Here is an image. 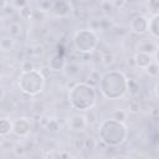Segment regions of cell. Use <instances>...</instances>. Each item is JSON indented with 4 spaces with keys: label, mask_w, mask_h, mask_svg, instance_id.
I'll list each match as a JSON object with an SVG mask.
<instances>
[{
    "label": "cell",
    "mask_w": 159,
    "mask_h": 159,
    "mask_svg": "<svg viewBox=\"0 0 159 159\" xmlns=\"http://www.w3.org/2000/svg\"><path fill=\"white\" fill-rule=\"evenodd\" d=\"M99 92L107 99L122 98L128 91V80L122 71L108 70L106 71L98 82Z\"/></svg>",
    "instance_id": "6da1fadb"
},
{
    "label": "cell",
    "mask_w": 159,
    "mask_h": 159,
    "mask_svg": "<svg viewBox=\"0 0 159 159\" xmlns=\"http://www.w3.org/2000/svg\"><path fill=\"white\" fill-rule=\"evenodd\" d=\"M97 99V92L94 87L87 82H77L71 89H68L70 106L80 112L91 111Z\"/></svg>",
    "instance_id": "7a4b0ae2"
},
{
    "label": "cell",
    "mask_w": 159,
    "mask_h": 159,
    "mask_svg": "<svg viewBox=\"0 0 159 159\" xmlns=\"http://www.w3.org/2000/svg\"><path fill=\"white\" fill-rule=\"evenodd\" d=\"M101 142L108 147H118L123 144L128 137V128L123 122H118L113 118L101 122L98 128Z\"/></svg>",
    "instance_id": "3957f363"
},
{
    "label": "cell",
    "mask_w": 159,
    "mask_h": 159,
    "mask_svg": "<svg viewBox=\"0 0 159 159\" xmlns=\"http://www.w3.org/2000/svg\"><path fill=\"white\" fill-rule=\"evenodd\" d=\"M45 77L40 70H32L29 72H21L17 77V87L27 96H37L45 87Z\"/></svg>",
    "instance_id": "277c9868"
},
{
    "label": "cell",
    "mask_w": 159,
    "mask_h": 159,
    "mask_svg": "<svg viewBox=\"0 0 159 159\" xmlns=\"http://www.w3.org/2000/svg\"><path fill=\"white\" fill-rule=\"evenodd\" d=\"M73 48L80 53H89L98 45V36L93 29H81L73 35Z\"/></svg>",
    "instance_id": "5b68a950"
},
{
    "label": "cell",
    "mask_w": 159,
    "mask_h": 159,
    "mask_svg": "<svg viewBox=\"0 0 159 159\" xmlns=\"http://www.w3.org/2000/svg\"><path fill=\"white\" fill-rule=\"evenodd\" d=\"M130 30L137 35H144L149 31V19L145 15H137L129 22Z\"/></svg>",
    "instance_id": "8992f818"
},
{
    "label": "cell",
    "mask_w": 159,
    "mask_h": 159,
    "mask_svg": "<svg viewBox=\"0 0 159 159\" xmlns=\"http://www.w3.org/2000/svg\"><path fill=\"white\" fill-rule=\"evenodd\" d=\"M87 125H88V122H87L86 116H83V114L73 113L67 118V127H68V129H71L73 132H83V130H86Z\"/></svg>",
    "instance_id": "52a82bcc"
},
{
    "label": "cell",
    "mask_w": 159,
    "mask_h": 159,
    "mask_svg": "<svg viewBox=\"0 0 159 159\" xmlns=\"http://www.w3.org/2000/svg\"><path fill=\"white\" fill-rule=\"evenodd\" d=\"M71 11H72L71 2L65 0H57V1H53L50 14H52L56 17H65V16H68Z\"/></svg>",
    "instance_id": "ba28073f"
},
{
    "label": "cell",
    "mask_w": 159,
    "mask_h": 159,
    "mask_svg": "<svg viewBox=\"0 0 159 159\" xmlns=\"http://www.w3.org/2000/svg\"><path fill=\"white\" fill-rule=\"evenodd\" d=\"M31 130V123L27 118L21 117L14 120L12 125V133L17 137H26Z\"/></svg>",
    "instance_id": "9c48e42d"
},
{
    "label": "cell",
    "mask_w": 159,
    "mask_h": 159,
    "mask_svg": "<svg viewBox=\"0 0 159 159\" xmlns=\"http://www.w3.org/2000/svg\"><path fill=\"white\" fill-rule=\"evenodd\" d=\"M67 62L63 57L62 53H58V52H55L52 53L48 60H47V66L50 67L51 71H55V72H58V71H63L65 67H66Z\"/></svg>",
    "instance_id": "30bf717a"
},
{
    "label": "cell",
    "mask_w": 159,
    "mask_h": 159,
    "mask_svg": "<svg viewBox=\"0 0 159 159\" xmlns=\"http://www.w3.org/2000/svg\"><path fill=\"white\" fill-rule=\"evenodd\" d=\"M134 62L137 65V67L142 68V70H147L154 61L152 55L149 53H144V52H135L134 53Z\"/></svg>",
    "instance_id": "8fae6325"
},
{
    "label": "cell",
    "mask_w": 159,
    "mask_h": 159,
    "mask_svg": "<svg viewBox=\"0 0 159 159\" xmlns=\"http://www.w3.org/2000/svg\"><path fill=\"white\" fill-rule=\"evenodd\" d=\"M137 52H144V53H149V55H154L157 48H158V43L152 41V40H142L137 43Z\"/></svg>",
    "instance_id": "7c38bea8"
},
{
    "label": "cell",
    "mask_w": 159,
    "mask_h": 159,
    "mask_svg": "<svg viewBox=\"0 0 159 159\" xmlns=\"http://www.w3.org/2000/svg\"><path fill=\"white\" fill-rule=\"evenodd\" d=\"M41 122V125L50 133H57L60 130V124L56 119H52V118H47V117H42L40 119Z\"/></svg>",
    "instance_id": "4fadbf2b"
},
{
    "label": "cell",
    "mask_w": 159,
    "mask_h": 159,
    "mask_svg": "<svg viewBox=\"0 0 159 159\" xmlns=\"http://www.w3.org/2000/svg\"><path fill=\"white\" fill-rule=\"evenodd\" d=\"M149 32L153 37L159 40V12L153 14L149 19Z\"/></svg>",
    "instance_id": "5bb4252c"
},
{
    "label": "cell",
    "mask_w": 159,
    "mask_h": 159,
    "mask_svg": "<svg viewBox=\"0 0 159 159\" xmlns=\"http://www.w3.org/2000/svg\"><path fill=\"white\" fill-rule=\"evenodd\" d=\"M15 47V39L9 36V35H4L0 39V50L1 52H10L12 48Z\"/></svg>",
    "instance_id": "9a60e30c"
},
{
    "label": "cell",
    "mask_w": 159,
    "mask_h": 159,
    "mask_svg": "<svg viewBox=\"0 0 159 159\" xmlns=\"http://www.w3.org/2000/svg\"><path fill=\"white\" fill-rule=\"evenodd\" d=\"M12 125L14 122H11L9 118H1L0 119V135L1 138H5L10 133H12Z\"/></svg>",
    "instance_id": "2e32d148"
},
{
    "label": "cell",
    "mask_w": 159,
    "mask_h": 159,
    "mask_svg": "<svg viewBox=\"0 0 159 159\" xmlns=\"http://www.w3.org/2000/svg\"><path fill=\"white\" fill-rule=\"evenodd\" d=\"M22 31H24V27H22V25L20 22L14 21V22H10L7 25V35L14 37V39L20 37L22 35Z\"/></svg>",
    "instance_id": "e0dca14e"
},
{
    "label": "cell",
    "mask_w": 159,
    "mask_h": 159,
    "mask_svg": "<svg viewBox=\"0 0 159 159\" xmlns=\"http://www.w3.org/2000/svg\"><path fill=\"white\" fill-rule=\"evenodd\" d=\"M63 71H65V73L67 75V77H70V80H73L75 77H77V76L80 75L81 67H80V65H77V63H75V62H70V63L66 65V67H65Z\"/></svg>",
    "instance_id": "ac0fdd59"
},
{
    "label": "cell",
    "mask_w": 159,
    "mask_h": 159,
    "mask_svg": "<svg viewBox=\"0 0 159 159\" xmlns=\"http://www.w3.org/2000/svg\"><path fill=\"white\" fill-rule=\"evenodd\" d=\"M101 61H102L103 66H106V67H109L111 65H113V62H114V55H113V52H111V51L103 52L102 56H101Z\"/></svg>",
    "instance_id": "d6986e66"
},
{
    "label": "cell",
    "mask_w": 159,
    "mask_h": 159,
    "mask_svg": "<svg viewBox=\"0 0 159 159\" xmlns=\"http://www.w3.org/2000/svg\"><path fill=\"white\" fill-rule=\"evenodd\" d=\"M99 6H101V9L103 10L104 14H111L113 10H116L113 1H102V2L99 4Z\"/></svg>",
    "instance_id": "ffe728a7"
},
{
    "label": "cell",
    "mask_w": 159,
    "mask_h": 159,
    "mask_svg": "<svg viewBox=\"0 0 159 159\" xmlns=\"http://www.w3.org/2000/svg\"><path fill=\"white\" fill-rule=\"evenodd\" d=\"M32 14H34V10L30 7V5H26L24 6L22 9H20V16L22 19H26V20H30L32 17Z\"/></svg>",
    "instance_id": "44dd1931"
},
{
    "label": "cell",
    "mask_w": 159,
    "mask_h": 159,
    "mask_svg": "<svg viewBox=\"0 0 159 159\" xmlns=\"http://www.w3.org/2000/svg\"><path fill=\"white\" fill-rule=\"evenodd\" d=\"M112 118L116 119V120H118V122H123L124 123V120L127 119V112L123 111V109H117V111L113 112Z\"/></svg>",
    "instance_id": "7402d4cb"
},
{
    "label": "cell",
    "mask_w": 159,
    "mask_h": 159,
    "mask_svg": "<svg viewBox=\"0 0 159 159\" xmlns=\"http://www.w3.org/2000/svg\"><path fill=\"white\" fill-rule=\"evenodd\" d=\"M52 4H53V1L42 0V1L37 2V5H39V10H41V11H43V12H50L51 9H52Z\"/></svg>",
    "instance_id": "603a6c76"
},
{
    "label": "cell",
    "mask_w": 159,
    "mask_h": 159,
    "mask_svg": "<svg viewBox=\"0 0 159 159\" xmlns=\"http://www.w3.org/2000/svg\"><path fill=\"white\" fill-rule=\"evenodd\" d=\"M128 111H129L130 113H133V114L139 113V111H140V103H139V101L132 99V101L128 103Z\"/></svg>",
    "instance_id": "cb8c5ba5"
},
{
    "label": "cell",
    "mask_w": 159,
    "mask_h": 159,
    "mask_svg": "<svg viewBox=\"0 0 159 159\" xmlns=\"http://www.w3.org/2000/svg\"><path fill=\"white\" fill-rule=\"evenodd\" d=\"M45 14H46V12H43V11L39 10V9H36V10H34V14H32L31 20L35 21V22H37V24H40V22H42V21L45 20Z\"/></svg>",
    "instance_id": "d4e9b609"
},
{
    "label": "cell",
    "mask_w": 159,
    "mask_h": 159,
    "mask_svg": "<svg viewBox=\"0 0 159 159\" xmlns=\"http://www.w3.org/2000/svg\"><path fill=\"white\" fill-rule=\"evenodd\" d=\"M145 71H147V73H148L149 76H152V77H157V76H159V65L155 63V62H153Z\"/></svg>",
    "instance_id": "484cf974"
},
{
    "label": "cell",
    "mask_w": 159,
    "mask_h": 159,
    "mask_svg": "<svg viewBox=\"0 0 159 159\" xmlns=\"http://www.w3.org/2000/svg\"><path fill=\"white\" fill-rule=\"evenodd\" d=\"M32 70H36L34 62L31 60H24V62L21 63V72H29Z\"/></svg>",
    "instance_id": "4316f807"
},
{
    "label": "cell",
    "mask_w": 159,
    "mask_h": 159,
    "mask_svg": "<svg viewBox=\"0 0 159 159\" xmlns=\"http://www.w3.org/2000/svg\"><path fill=\"white\" fill-rule=\"evenodd\" d=\"M14 153H15V155L16 157H19V158H21V157H24L25 155V153H26V148L22 145V144H16V145H14Z\"/></svg>",
    "instance_id": "83f0119b"
},
{
    "label": "cell",
    "mask_w": 159,
    "mask_h": 159,
    "mask_svg": "<svg viewBox=\"0 0 159 159\" xmlns=\"http://www.w3.org/2000/svg\"><path fill=\"white\" fill-rule=\"evenodd\" d=\"M96 148V142L92 139V138H86L83 139V149H87V150H92Z\"/></svg>",
    "instance_id": "f1b7e54d"
},
{
    "label": "cell",
    "mask_w": 159,
    "mask_h": 159,
    "mask_svg": "<svg viewBox=\"0 0 159 159\" xmlns=\"http://www.w3.org/2000/svg\"><path fill=\"white\" fill-rule=\"evenodd\" d=\"M29 50H31L30 52H31V55H34V56H41V55L45 52L43 46H41V45L32 46V47H31V48H29Z\"/></svg>",
    "instance_id": "f546056e"
},
{
    "label": "cell",
    "mask_w": 159,
    "mask_h": 159,
    "mask_svg": "<svg viewBox=\"0 0 159 159\" xmlns=\"http://www.w3.org/2000/svg\"><path fill=\"white\" fill-rule=\"evenodd\" d=\"M148 5L152 10H159V1H149Z\"/></svg>",
    "instance_id": "4dcf8cb0"
},
{
    "label": "cell",
    "mask_w": 159,
    "mask_h": 159,
    "mask_svg": "<svg viewBox=\"0 0 159 159\" xmlns=\"http://www.w3.org/2000/svg\"><path fill=\"white\" fill-rule=\"evenodd\" d=\"M26 5H29V4H27V1H25V0L15 1V2H14V6H17V7H20V9H22V7L26 6Z\"/></svg>",
    "instance_id": "1f68e13d"
},
{
    "label": "cell",
    "mask_w": 159,
    "mask_h": 159,
    "mask_svg": "<svg viewBox=\"0 0 159 159\" xmlns=\"http://www.w3.org/2000/svg\"><path fill=\"white\" fill-rule=\"evenodd\" d=\"M113 4H114V7H122V6H124L127 2H125V1H113Z\"/></svg>",
    "instance_id": "d6a6232c"
},
{
    "label": "cell",
    "mask_w": 159,
    "mask_h": 159,
    "mask_svg": "<svg viewBox=\"0 0 159 159\" xmlns=\"http://www.w3.org/2000/svg\"><path fill=\"white\" fill-rule=\"evenodd\" d=\"M154 62L159 65V46H158V48H157V51L154 53Z\"/></svg>",
    "instance_id": "836d02e7"
},
{
    "label": "cell",
    "mask_w": 159,
    "mask_h": 159,
    "mask_svg": "<svg viewBox=\"0 0 159 159\" xmlns=\"http://www.w3.org/2000/svg\"><path fill=\"white\" fill-rule=\"evenodd\" d=\"M154 94H155V97L159 99V81L157 82V84H155V87H154Z\"/></svg>",
    "instance_id": "e575fe53"
},
{
    "label": "cell",
    "mask_w": 159,
    "mask_h": 159,
    "mask_svg": "<svg viewBox=\"0 0 159 159\" xmlns=\"http://www.w3.org/2000/svg\"><path fill=\"white\" fill-rule=\"evenodd\" d=\"M112 159H129V158H128V157H125V155H120V154H119V155L113 157Z\"/></svg>",
    "instance_id": "d590c367"
},
{
    "label": "cell",
    "mask_w": 159,
    "mask_h": 159,
    "mask_svg": "<svg viewBox=\"0 0 159 159\" xmlns=\"http://www.w3.org/2000/svg\"><path fill=\"white\" fill-rule=\"evenodd\" d=\"M152 114H153V116H159V109L153 111V112H152Z\"/></svg>",
    "instance_id": "8d00e7d4"
},
{
    "label": "cell",
    "mask_w": 159,
    "mask_h": 159,
    "mask_svg": "<svg viewBox=\"0 0 159 159\" xmlns=\"http://www.w3.org/2000/svg\"><path fill=\"white\" fill-rule=\"evenodd\" d=\"M71 159H76V158H71Z\"/></svg>",
    "instance_id": "74e56055"
}]
</instances>
